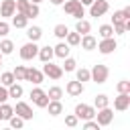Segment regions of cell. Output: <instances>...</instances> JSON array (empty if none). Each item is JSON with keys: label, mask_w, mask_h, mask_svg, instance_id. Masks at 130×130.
Wrapping results in <instances>:
<instances>
[{"label": "cell", "mask_w": 130, "mask_h": 130, "mask_svg": "<svg viewBox=\"0 0 130 130\" xmlns=\"http://www.w3.org/2000/svg\"><path fill=\"white\" fill-rule=\"evenodd\" d=\"M26 6H28V0H16V12H22L24 14Z\"/></svg>", "instance_id": "41"}, {"label": "cell", "mask_w": 130, "mask_h": 130, "mask_svg": "<svg viewBox=\"0 0 130 130\" xmlns=\"http://www.w3.org/2000/svg\"><path fill=\"white\" fill-rule=\"evenodd\" d=\"M43 79H45L43 71H39V69H35V67H26V77H24V81H30V83H35V85H41Z\"/></svg>", "instance_id": "10"}, {"label": "cell", "mask_w": 130, "mask_h": 130, "mask_svg": "<svg viewBox=\"0 0 130 130\" xmlns=\"http://www.w3.org/2000/svg\"><path fill=\"white\" fill-rule=\"evenodd\" d=\"M95 122L100 124V126H110L112 124V120H114V110L110 108V106H106V108H100L98 112H95Z\"/></svg>", "instance_id": "2"}, {"label": "cell", "mask_w": 130, "mask_h": 130, "mask_svg": "<svg viewBox=\"0 0 130 130\" xmlns=\"http://www.w3.org/2000/svg\"><path fill=\"white\" fill-rule=\"evenodd\" d=\"M124 20H130V6H126L122 10H116L114 16H112V24H120Z\"/></svg>", "instance_id": "14"}, {"label": "cell", "mask_w": 130, "mask_h": 130, "mask_svg": "<svg viewBox=\"0 0 130 130\" xmlns=\"http://www.w3.org/2000/svg\"><path fill=\"white\" fill-rule=\"evenodd\" d=\"M65 124H67L69 128H75V126L79 124V118H77L75 114H67V116H65Z\"/></svg>", "instance_id": "38"}, {"label": "cell", "mask_w": 130, "mask_h": 130, "mask_svg": "<svg viewBox=\"0 0 130 130\" xmlns=\"http://www.w3.org/2000/svg\"><path fill=\"white\" fill-rule=\"evenodd\" d=\"M108 8H110V4H108V0H93L91 4H89V16H104L106 12H108Z\"/></svg>", "instance_id": "7"}, {"label": "cell", "mask_w": 130, "mask_h": 130, "mask_svg": "<svg viewBox=\"0 0 130 130\" xmlns=\"http://www.w3.org/2000/svg\"><path fill=\"white\" fill-rule=\"evenodd\" d=\"M8 122H10V126H12V128H22V126H24V120H22L20 116H14V114L8 118Z\"/></svg>", "instance_id": "37"}, {"label": "cell", "mask_w": 130, "mask_h": 130, "mask_svg": "<svg viewBox=\"0 0 130 130\" xmlns=\"http://www.w3.org/2000/svg\"><path fill=\"white\" fill-rule=\"evenodd\" d=\"M67 32H69L67 24H55V28H53V35H55L57 39H61V41L67 37Z\"/></svg>", "instance_id": "26"}, {"label": "cell", "mask_w": 130, "mask_h": 130, "mask_svg": "<svg viewBox=\"0 0 130 130\" xmlns=\"http://www.w3.org/2000/svg\"><path fill=\"white\" fill-rule=\"evenodd\" d=\"M79 4H81L79 0H65V2H63V10H65L67 14H73V12H75V8H77Z\"/></svg>", "instance_id": "29"}, {"label": "cell", "mask_w": 130, "mask_h": 130, "mask_svg": "<svg viewBox=\"0 0 130 130\" xmlns=\"http://www.w3.org/2000/svg\"><path fill=\"white\" fill-rule=\"evenodd\" d=\"M30 100H32V104H35L37 108H45V106L49 104V95H47V91L41 89L39 85L30 89Z\"/></svg>", "instance_id": "3"}, {"label": "cell", "mask_w": 130, "mask_h": 130, "mask_svg": "<svg viewBox=\"0 0 130 130\" xmlns=\"http://www.w3.org/2000/svg\"><path fill=\"white\" fill-rule=\"evenodd\" d=\"M91 30V24L85 20V18H79L77 22H75V32H79V35H87Z\"/></svg>", "instance_id": "21"}, {"label": "cell", "mask_w": 130, "mask_h": 130, "mask_svg": "<svg viewBox=\"0 0 130 130\" xmlns=\"http://www.w3.org/2000/svg\"><path fill=\"white\" fill-rule=\"evenodd\" d=\"M79 45H81V49H85V51H93V49H95V45H98V39H95V37H91V35L87 32V35H81Z\"/></svg>", "instance_id": "15"}, {"label": "cell", "mask_w": 130, "mask_h": 130, "mask_svg": "<svg viewBox=\"0 0 130 130\" xmlns=\"http://www.w3.org/2000/svg\"><path fill=\"white\" fill-rule=\"evenodd\" d=\"M106 106H110V98L106 95V93H98L95 95V100H93V108H106Z\"/></svg>", "instance_id": "24"}, {"label": "cell", "mask_w": 130, "mask_h": 130, "mask_svg": "<svg viewBox=\"0 0 130 130\" xmlns=\"http://www.w3.org/2000/svg\"><path fill=\"white\" fill-rule=\"evenodd\" d=\"M37 53H39V45H37L35 41H28V43H24V45L20 47V59H24V61L35 59Z\"/></svg>", "instance_id": "5"}, {"label": "cell", "mask_w": 130, "mask_h": 130, "mask_svg": "<svg viewBox=\"0 0 130 130\" xmlns=\"http://www.w3.org/2000/svg\"><path fill=\"white\" fill-rule=\"evenodd\" d=\"M26 37H28V41H39L41 37H43V30H41V26H28L26 28Z\"/></svg>", "instance_id": "23"}, {"label": "cell", "mask_w": 130, "mask_h": 130, "mask_svg": "<svg viewBox=\"0 0 130 130\" xmlns=\"http://www.w3.org/2000/svg\"><path fill=\"white\" fill-rule=\"evenodd\" d=\"M43 75H47L49 79H61V77H63V69H61V65H55V63H51V61H45V65H43Z\"/></svg>", "instance_id": "6"}, {"label": "cell", "mask_w": 130, "mask_h": 130, "mask_svg": "<svg viewBox=\"0 0 130 130\" xmlns=\"http://www.w3.org/2000/svg\"><path fill=\"white\" fill-rule=\"evenodd\" d=\"M79 41H81V35H79V32H67V37H65V43H67L69 47L79 45Z\"/></svg>", "instance_id": "30"}, {"label": "cell", "mask_w": 130, "mask_h": 130, "mask_svg": "<svg viewBox=\"0 0 130 130\" xmlns=\"http://www.w3.org/2000/svg\"><path fill=\"white\" fill-rule=\"evenodd\" d=\"M83 128H85V130H100L102 126H100L93 118H89V120H83Z\"/></svg>", "instance_id": "39"}, {"label": "cell", "mask_w": 130, "mask_h": 130, "mask_svg": "<svg viewBox=\"0 0 130 130\" xmlns=\"http://www.w3.org/2000/svg\"><path fill=\"white\" fill-rule=\"evenodd\" d=\"M98 32H100V37H102V39H108V37H114V26H112V24H102Z\"/></svg>", "instance_id": "35"}, {"label": "cell", "mask_w": 130, "mask_h": 130, "mask_svg": "<svg viewBox=\"0 0 130 130\" xmlns=\"http://www.w3.org/2000/svg\"><path fill=\"white\" fill-rule=\"evenodd\" d=\"M130 108V93H118V98H114V110L124 112Z\"/></svg>", "instance_id": "11"}, {"label": "cell", "mask_w": 130, "mask_h": 130, "mask_svg": "<svg viewBox=\"0 0 130 130\" xmlns=\"http://www.w3.org/2000/svg\"><path fill=\"white\" fill-rule=\"evenodd\" d=\"M22 93H24V89H22V85L20 83H12V85H8V98H22Z\"/></svg>", "instance_id": "22"}, {"label": "cell", "mask_w": 130, "mask_h": 130, "mask_svg": "<svg viewBox=\"0 0 130 130\" xmlns=\"http://www.w3.org/2000/svg\"><path fill=\"white\" fill-rule=\"evenodd\" d=\"M65 91L71 95V98H79L81 93H83V83L81 81H67V85H65Z\"/></svg>", "instance_id": "12"}, {"label": "cell", "mask_w": 130, "mask_h": 130, "mask_svg": "<svg viewBox=\"0 0 130 130\" xmlns=\"http://www.w3.org/2000/svg\"><path fill=\"white\" fill-rule=\"evenodd\" d=\"M75 79L77 81H91V75H89V69H85V67H81V69H75Z\"/></svg>", "instance_id": "25"}, {"label": "cell", "mask_w": 130, "mask_h": 130, "mask_svg": "<svg viewBox=\"0 0 130 130\" xmlns=\"http://www.w3.org/2000/svg\"><path fill=\"white\" fill-rule=\"evenodd\" d=\"M12 114H14V108L8 106L6 102H2V104H0V116H2V120H8Z\"/></svg>", "instance_id": "28"}, {"label": "cell", "mask_w": 130, "mask_h": 130, "mask_svg": "<svg viewBox=\"0 0 130 130\" xmlns=\"http://www.w3.org/2000/svg\"><path fill=\"white\" fill-rule=\"evenodd\" d=\"M28 2H35V4H41L43 0H28Z\"/></svg>", "instance_id": "46"}, {"label": "cell", "mask_w": 130, "mask_h": 130, "mask_svg": "<svg viewBox=\"0 0 130 130\" xmlns=\"http://www.w3.org/2000/svg\"><path fill=\"white\" fill-rule=\"evenodd\" d=\"M95 49H98L102 55H110V53H114V51L118 49V43H116L114 37H108V39H102V41L95 45Z\"/></svg>", "instance_id": "4"}, {"label": "cell", "mask_w": 130, "mask_h": 130, "mask_svg": "<svg viewBox=\"0 0 130 130\" xmlns=\"http://www.w3.org/2000/svg\"><path fill=\"white\" fill-rule=\"evenodd\" d=\"M39 14H41V8H39V4H35V2H28L26 10H24V16L30 20V18H37Z\"/></svg>", "instance_id": "20"}, {"label": "cell", "mask_w": 130, "mask_h": 130, "mask_svg": "<svg viewBox=\"0 0 130 130\" xmlns=\"http://www.w3.org/2000/svg\"><path fill=\"white\" fill-rule=\"evenodd\" d=\"M0 67H2V53H0Z\"/></svg>", "instance_id": "47"}, {"label": "cell", "mask_w": 130, "mask_h": 130, "mask_svg": "<svg viewBox=\"0 0 130 130\" xmlns=\"http://www.w3.org/2000/svg\"><path fill=\"white\" fill-rule=\"evenodd\" d=\"M37 57L45 63V61H51L53 57H55V53H53V47H49V45H45V47H39V53H37Z\"/></svg>", "instance_id": "19"}, {"label": "cell", "mask_w": 130, "mask_h": 130, "mask_svg": "<svg viewBox=\"0 0 130 130\" xmlns=\"http://www.w3.org/2000/svg\"><path fill=\"white\" fill-rule=\"evenodd\" d=\"M79 2H81V4H83V6H89V4H91V2H93V0H79Z\"/></svg>", "instance_id": "45"}, {"label": "cell", "mask_w": 130, "mask_h": 130, "mask_svg": "<svg viewBox=\"0 0 130 130\" xmlns=\"http://www.w3.org/2000/svg\"><path fill=\"white\" fill-rule=\"evenodd\" d=\"M12 75H14L16 81H24V77H26V67H24V65H16L14 71H12Z\"/></svg>", "instance_id": "32"}, {"label": "cell", "mask_w": 130, "mask_h": 130, "mask_svg": "<svg viewBox=\"0 0 130 130\" xmlns=\"http://www.w3.org/2000/svg\"><path fill=\"white\" fill-rule=\"evenodd\" d=\"M89 75H91V81L93 83H106L108 81V75H110V69L106 65H102V63H98V65H93L89 69Z\"/></svg>", "instance_id": "1"}, {"label": "cell", "mask_w": 130, "mask_h": 130, "mask_svg": "<svg viewBox=\"0 0 130 130\" xmlns=\"http://www.w3.org/2000/svg\"><path fill=\"white\" fill-rule=\"evenodd\" d=\"M14 114H16V116H20L24 122H26V120H32V116H35V114H32V108H30L26 102H16Z\"/></svg>", "instance_id": "9"}, {"label": "cell", "mask_w": 130, "mask_h": 130, "mask_svg": "<svg viewBox=\"0 0 130 130\" xmlns=\"http://www.w3.org/2000/svg\"><path fill=\"white\" fill-rule=\"evenodd\" d=\"M116 91L118 93H130V81L128 79H122L116 83Z\"/></svg>", "instance_id": "36"}, {"label": "cell", "mask_w": 130, "mask_h": 130, "mask_svg": "<svg viewBox=\"0 0 130 130\" xmlns=\"http://www.w3.org/2000/svg\"><path fill=\"white\" fill-rule=\"evenodd\" d=\"M12 51H14V43H12L10 39H4V41L0 43V53H2V55H10Z\"/></svg>", "instance_id": "27"}, {"label": "cell", "mask_w": 130, "mask_h": 130, "mask_svg": "<svg viewBox=\"0 0 130 130\" xmlns=\"http://www.w3.org/2000/svg\"><path fill=\"white\" fill-rule=\"evenodd\" d=\"M6 100H8V87H4V85L0 83V104L6 102Z\"/></svg>", "instance_id": "43"}, {"label": "cell", "mask_w": 130, "mask_h": 130, "mask_svg": "<svg viewBox=\"0 0 130 130\" xmlns=\"http://www.w3.org/2000/svg\"><path fill=\"white\" fill-rule=\"evenodd\" d=\"M63 2H65V0H51V4H53V6H61Z\"/></svg>", "instance_id": "44"}, {"label": "cell", "mask_w": 130, "mask_h": 130, "mask_svg": "<svg viewBox=\"0 0 130 130\" xmlns=\"http://www.w3.org/2000/svg\"><path fill=\"white\" fill-rule=\"evenodd\" d=\"M61 69H63V71H75V69H77V61H75L73 57H65Z\"/></svg>", "instance_id": "31"}, {"label": "cell", "mask_w": 130, "mask_h": 130, "mask_svg": "<svg viewBox=\"0 0 130 130\" xmlns=\"http://www.w3.org/2000/svg\"><path fill=\"white\" fill-rule=\"evenodd\" d=\"M47 95H49V100H61L63 98V89L59 85H53V87H49Z\"/></svg>", "instance_id": "34"}, {"label": "cell", "mask_w": 130, "mask_h": 130, "mask_svg": "<svg viewBox=\"0 0 130 130\" xmlns=\"http://www.w3.org/2000/svg\"><path fill=\"white\" fill-rule=\"evenodd\" d=\"M73 114H75L79 120H89V118L95 116V108H93V106H87V104H77Z\"/></svg>", "instance_id": "8"}, {"label": "cell", "mask_w": 130, "mask_h": 130, "mask_svg": "<svg viewBox=\"0 0 130 130\" xmlns=\"http://www.w3.org/2000/svg\"><path fill=\"white\" fill-rule=\"evenodd\" d=\"M16 79H14V75H12V71H4L2 75H0V83L4 85V87H8V85H12Z\"/></svg>", "instance_id": "33"}, {"label": "cell", "mask_w": 130, "mask_h": 130, "mask_svg": "<svg viewBox=\"0 0 130 130\" xmlns=\"http://www.w3.org/2000/svg\"><path fill=\"white\" fill-rule=\"evenodd\" d=\"M14 12H16V0H2V4H0V16L8 18Z\"/></svg>", "instance_id": "13"}, {"label": "cell", "mask_w": 130, "mask_h": 130, "mask_svg": "<svg viewBox=\"0 0 130 130\" xmlns=\"http://www.w3.org/2000/svg\"><path fill=\"white\" fill-rule=\"evenodd\" d=\"M69 51H71V47H69L65 41H61L59 45H55V47H53V53H55V57H59V59L69 57Z\"/></svg>", "instance_id": "16"}, {"label": "cell", "mask_w": 130, "mask_h": 130, "mask_svg": "<svg viewBox=\"0 0 130 130\" xmlns=\"http://www.w3.org/2000/svg\"><path fill=\"white\" fill-rule=\"evenodd\" d=\"M71 16H73L75 20H79V18H83V16H85V8H83V4H79V6L75 8V12H73Z\"/></svg>", "instance_id": "40"}, {"label": "cell", "mask_w": 130, "mask_h": 130, "mask_svg": "<svg viewBox=\"0 0 130 130\" xmlns=\"http://www.w3.org/2000/svg\"><path fill=\"white\" fill-rule=\"evenodd\" d=\"M0 120H2V116H0Z\"/></svg>", "instance_id": "48"}, {"label": "cell", "mask_w": 130, "mask_h": 130, "mask_svg": "<svg viewBox=\"0 0 130 130\" xmlns=\"http://www.w3.org/2000/svg\"><path fill=\"white\" fill-rule=\"evenodd\" d=\"M8 30H10V24H8L6 20H0V37H6Z\"/></svg>", "instance_id": "42"}, {"label": "cell", "mask_w": 130, "mask_h": 130, "mask_svg": "<svg viewBox=\"0 0 130 130\" xmlns=\"http://www.w3.org/2000/svg\"><path fill=\"white\" fill-rule=\"evenodd\" d=\"M45 108L49 110L51 116H59V114H63V104H61V100H49V104H47Z\"/></svg>", "instance_id": "17"}, {"label": "cell", "mask_w": 130, "mask_h": 130, "mask_svg": "<svg viewBox=\"0 0 130 130\" xmlns=\"http://www.w3.org/2000/svg\"><path fill=\"white\" fill-rule=\"evenodd\" d=\"M26 24H28V18L22 12H14L12 14V26L14 28H26Z\"/></svg>", "instance_id": "18"}]
</instances>
